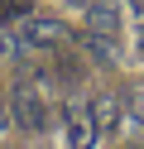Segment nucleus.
<instances>
[{"mask_svg": "<svg viewBox=\"0 0 144 149\" xmlns=\"http://www.w3.org/2000/svg\"><path fill=\"white\" fill-rule=\"evenodd\" d=\"M67 149H91V139H96V111H86V106H67Z\"/></svg>", "mask_w": 144, "mask_h": 149, "instance_id": "obj_3", "label": "nucleus"}, {"mask_svg": "<svg viewBox=\"0 0 144 149\" xmlns=\"http://www.w3.org/2000/svg\"><path fill=\"white\" fill-rule=\"evenodd\" d=\"M139 53H144V29H139Z\"/></svg>", "mask_w": 144, "mask_h": 149, "instance_id": "obj_7", "label": "nucleus"}, {"mask_svg": "<svg viewBox=\"0 0 144 149\" xmlns=\"http://www.w3.org/2000/svg\"><path fill=\"white\" fill-rule=\"evenodd\" d=\"M15 15H29L24 5H15V0H5V5H0V19H15Z\"/></svg>", "mask_w": 144, "mask_h": 149, "instance_id": "obj_5", "label": "nucleus"}, {"mask_svg": "<svg viewBox=\"0 0 144 149\" xmlns=\"http://www.w3.org/2000/svg\"><path fill=\"white\" fill-rule=\"evenodd\" d=\"M63 24L58 19H43V15H29L24 19V29H19V43H24V48H58V43H63Z\"/></svg>", "mask_w": 144, "mask_h": 149, "instance_id": "obj_2", "label": "nucleus"}, {"mask_svg": "<svg viewBox=\"0 0 144 149\" xmlns=\"http://www.w3.org/2000/svg\"><path fill=\"white\" fill-rule=\"evenodd\" d=\"M86 24H91V34H101L106 43L120 34V10H115V0H91L86 5Z\"/></svg>", "mask_w": 144, "mask_h": 149, "instance_id": "obj_4", "label": "nucleus"}, {"mask_svg": "<svg viewBox=\"0 0 144 149\" xmlns=\"http://www.w3.org/2000/svg\"><path fill=\"white\" fill-rule=\"evenodd\" d=\"M15 120H19L24 130H43V125H48V101H43L38 87H19V91H15Z\"/></svg>", "mask_w": 144, "mask_h": 149, "instance_id": "obj_1", "label": "nucleus"}, {"mask_svg": "<svg viewBox=\"0 0 144 149\" xmlns=\"http://www.w3.org/2000/svg\"><path fill=\"white\" fill-rule=\"evenodd\" d=\"M130 5H134V10H139V15H144V0H130Z\"/></svg>", "mask_w": 144, "mask_h": 149, "instance_id": "obj_6", "label": "nucleus"}]
</instances>
